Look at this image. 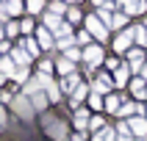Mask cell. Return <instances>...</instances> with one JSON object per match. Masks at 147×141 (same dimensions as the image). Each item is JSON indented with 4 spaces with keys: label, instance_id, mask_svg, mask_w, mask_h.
<instances>
[{
    "label": "cell",
    "instance_id": "obj_1",
    "mask_svg": "<svg viewBox=\"0 0 147 141\" xmlns=\"http://www.w3.org/2000/svg\"><path fill=\"white\" fill-rule=\"evenodd\" d=\"M86 25H89V31L94 33L97 39H106V36H108V33H106V25L97 22V17H89V19H86Z\"/></svg>",
    "mask_w": 147,
    "mask_h": 141
},
{
    "label": "cell",
    "instance_id": "obj_2",
    "mask_svg": "<svg viewBox=\"0 0 147 141\" xmlns=\"http://www.w3.org/2000/svg\"><path fill=\"white\" fill-rule=\"evenodd\" d=\"M131 39H133V28H131V31H128V33H122V36H117V41H114V47L119 50V53H122V50L128 47V44H131Z\"/></svg>",
    "mask_w": 147,
    "mask_h": 141
},
{
    "label": "cell",
    "instance_id": "obj_3",
    "mask_svg": "<svg viewBox=\"0 0 147 141\" xmlns=\"http://www.w3.org/2000/svg\"><path fill=\"white\" fill-rule=\"evenodd\" d=\"M83 55H86V61H89V64H94V61H100V58H103V50H100V47H86V53H83Z\"/></svg>",
    "mask_w": 147,
    "mask_h": 141
},
{
    "label": "cell",
    "instance_id": "obj_4",
    "mask_svg": "<svg viewBox=\"0 0 147 141\" xmlns=\"http://www.w3.org/2000/svg\"><path fill=\"white\" fill-rule=\"evenodd\" d=\"M3 8H6L8 14H20L22 11V3L20 0H3Z\"/></svg>",
    "mask_w": 147,
    "mask_h": 141
},
{
    "label": "cell",
    "instance_id": "obj_5",
    "mask_svg": "<svg viewBox=\"0 0 147 141\" xmlns=\"http://www.w3.org/2000/svg\"><path fill=\"white\" fill-rule=\"evenodd\" d=\"M131 127L139 133V136H144V133H147V122H144V119H139V116H136V119H131Z\"/></svg>",
    "mask_w": 147,
    "mask_h": 141
},
{
    "label": "cell",
    "instance_id": "obj_6",
    "mask_svg": "<svg viewBox=\"0 0 147 141\" xmlns=\"http://www.w3.org/2000/svg\"><path fill=\"white\" fill-rule=\"evenodd\" d=\"M14 61L17 64H28V61H31V53H28V50H14Z\"/></svg>",
    "mask_w": 147,
    "mask_h": 141
},
{
    "label": "cell",
    "instance_id": "obj_7",
    "mask_svg": "<svg viewBox=\"0 0 147 141\" xmlns=\"http://www.w3.org/2000/svg\"><path fill=\"white\" fill-rule=\"evenodd\" d=\"M0 69H3L6 75H11V78H14V72H17V69H14V61H11V58H3V61H0Z\"/></svg>",
    "mask_w": 147,
    "mask_h": 141
},
{
    "label": "cell",
    "instance_id": "obj_8",
    "mask_svg": "<svg viewBox=\"0 0 147 141\" xmlns=\"http://www.w3.org/2000/svg\"><path fill=\"white\" fill-rule=\"evenodd\" d=\"M83 94H86V86H78V89L72 91V105H75V108H78V102L83 100Z\"/></svg>",
    "mask_w": 147,
    "mask_h": 141
},
{
    "label": "cell",
    "instance_id": "obj_9",
    "mask_svg": "<svg viewBox=\"0 0 147 141\" xmlns=\"http://www.w3.org/2000/svg\"><path fill=\"white\" fill-rule=\"evenodd\" d=\"M86 111H78V116H75V127H86Z\"/></svg>",
    "mask_w": 147,
    "mask_h": 141
},
{
    "label": "cell",
    "instance_id": "obj_10",
    "mask_svg": "<svg viewBox=\"0 0 147 141\" xmlns=\"http://www.w3.org/2000/svg\"><path fill=\"white\" fill-rule=\"evenodd\" d=\"M42 3H45V0H28V11H31V14L42 11Z\"/></svg>",
    "mask_w": 147,
    "mask_h": 141
},
{
    "label": "cell",
    "instance_id": "obj_11",
    "mask_svg": "<svg viewBox=\"0 0 147 141\" xmlns=\"http://www.w3.org/2000/svg\"><path fill=\"white\" fill-rule=\"evenodd\" d=\"M25 50L31 53V58H33V55H39V47H36V41H33V39H28V41H25Z\"/></svg>",
    "mask_w": 147,
    "mask_h": 141
},
{
    "label": "cell",
    "instance_id": "obj_12",
    "mask_svg": "<svg viewBox=\"0 0 147 141\" xmlns=\"http://www.w3.org/2000/svg\"><path fill=\"white\" fill-rule=\"evenodd\" d=\"M117 83H119V86H125V83H128V69H117Z\"/></svg>",
    "mask_w": 147,
    "mask_h": 141
},
{
    "label": "cell",
    "instance_id": "obj_13",
    "mask_svg": "<svg viewBox=\"0 0 147 141\" xmlns=\"http://www.w3.org/2000/svg\"><path fill=\"white\" fill-rule=\"evenodd\" d=\"M39 41H42V44H45V47H50V44H53V41H50V33L45 31V28H42V31H39Z\"/></svg>",
    "mask_w": 147,
    "mask_h": 141
},
{
    "label": "cell",
    "instance_id": "obj_14",
    "mask_svg": "<svg viewBox=\"0 0 147 141\" xmlns=\"http://www.w3.org/2000/svg\"><path fill=\"white\" fill-rule=\"evenodd\" d=\"M111 138H114V133H111V130H103V133L94 136V141H111Z\"/></svg>",
    "mask_w": 147,
    "mask_h": 141
},
{
    "label": "cell",
    "instance_id": "obj_15",
    "mask_svg": "<svg viewBox=\"0 0 147 141\" xmlns=\"http://www.w3.org/2000/svg\"><path fill=\"white\" fill-rule=\"evenodd\" d=\"M58 69L64 75H72V64H69V61H58Z\"/></svg>",
    "mask_w": 147,
    "mask_h": 141
},
{
    "label": "cell",
    "instance_id": "obj_16",
    "mask_svg": "<svg viewBox=\"0 0 147 141\" xmlns=\"http://www.w3.org/2000/svg\"><path fill=\"white\" fill-rule=\"evenodd\" d=\"M25 78H28V69H25V66H22V69H17V72H14V80H20V83H22Z\"/></svg>",
    "mask_w": 147,
    "mask_h": 141
},
{
    "label": "cell",
    "instance_id": "obj_17",
    "mask_svg": "<svg viewBox=\"0 0 147 141\" xmlns=\"http://www.w3.org/2000/svg\"><path fill=\"white\" fill-rule=\"evenodd\" d=\"M75 83H78V78H75V75H69V78L64 80V89H75Z\"/></svg>",
    "mask_w": 147,
    "mask_h": 141
},
{
    "label": "cell",
    "instance_id": "obj_18",
    "mask_svg": "<svg viewBox=\"0 0 147 141\" xmlns=\"http://www.w3.org/2000/svg\"><path fill=\"white\" fill-rule=\"evenodd\" d=\"M6 33H8V36H14V33H20V25H14V22H8V28H6Z\"/></svg>",
    "mask_w": 147,
    "mask_h": 141
},
{
    "label": "cell",
    "instance_id": "obj_19",
    "mask_svg": "<svg viewBox=\"0 0 147 141\" xmlns=\"http://www.w3.org/2000/svg\"><path fill=\"white\" fill-rule=\"evenodd\" d=\"M89 102H92V108H100V105H103V100H100V94H92V100H89Z\"/></svg>",
    "mask_w": 147,
    "mask_h": 141
},
{
    "label": "cell",
    "instance_id": "obj_20",
    "mask_svg": "<svg viewBox=\"0 0 147 141\" xmlns=\"http://www.w3.org/2000/svg\"><path fill=\"white\" fill-rule=\"evenodd\" d=\"M111 25H114V28H119V25H125V14L114 17V19H111Z\"/></svg>",
    "mask_w": 147,
    "mask_h": 141
},
{
    "label": "cell",
    "instance_id": "obj_21",
    "mask_svg": "<svg viewBox=\"0 0 147 141\" xmlns=\"http://www.w3.org/2000/svg\"><path fill=\"white\" fill-rule=\"evenodd\" d=\"M50 8H53V14H64V3H53Z\"/></svg>",
    "mask_w": 147,
    "mask_h": 141
},
{
    "label": "cell",
    "instance_id": "obj_22",
    "mask_svg": "<svg viewBox=\"0 0 147 141\" xmlns=\"http://www.w3.org/2000/svg\"><path fill=\"white\" fill-rule=\"evenodd\" d=\"M20 31H22V33H28V31H31V19H25V22L20 25Z\"/></svg>",
    "mask_w": 147,
    "mask_h": 141
},
{
    "label": "cell",
    "instance_id": "obj_23",
    "mask_svg": "<svg viewBox=\"0 0 147 141\" xmlns=\"http://www.w3.org/2000/svg\"><path fill=\"white\" fill-rule=\"evenodd\" d=\"M117 105H119V100H117V97L108 100V108H111V111H117Z\"/></svg>",
    "mask_w": 147,
    "mask_h": 141
},
{
    "label": "cell",
    "instance_id": "obj_24",
    "mask_svg": "<svg viewBox=\"0 0 147 141\" xmlns=\"http://www.w3.org/2000/svg\"><path fill=\"white\" fill-rule=\"evenodd\" d=\"M0 122H6V111L3 108H0Z\"/></svg>",
    "mask_w": 147,
    "mask_h": 141
},
{
    "label": "cell",
    "instance_id": "obj_25",
    "mask_svg": "<svg viewBox=\"0 0 147 141\" xmlns=\"http://www.w3.org/2000/svg\"><path fill=\"white\" fill-rule=\"evenodd\" d=\"M3 78H6V72H3V69H0V83H3Z\"/></svg>",
    "mask_w": 147,
    "mask_h": 141
},
{
    "label": "cell",
    "instance_id": "obj_26",
    "mask_svg": "<svg viewBox=\"0 0 147 141\" xmlns=\"http://www.w3.org/2000/svg\"><path fill=\"white\" fill-rule=\"evenodd\" d=\"M94 3H97V6H103V3H106V0H94Z\"/></svg>",
    "mask_w": 147,
    "mask_h": 141
},
{
    "label": "cell",
    "instance_id": "obj_27",
    "mask_svg": "<svg viewBox=\"0 0 147 141\" xmlns=\"http://www.w3.org/2000/svg\"><path fill=\"white\" fill-rule=\"evenodd\" d=\"M119 141H128V138H119Z\"/></svg>",
    "mask_w": 147,
    "mask_h": 141
},
{
    "label": "cell",
    "instance_id": "obj_28",
    "mask_svg": "<svg viewBox=\"0 0 147 141\" xmlns=\"http://www.w3.org/2000/svg\"><path fill=\"white\" fill-rule=\"evenodd\" d=\"M0 33H3V31H0Z\"/></svg>",
    "mask_w": 147,
    "mask_h": 141
}]
</instances>
